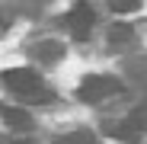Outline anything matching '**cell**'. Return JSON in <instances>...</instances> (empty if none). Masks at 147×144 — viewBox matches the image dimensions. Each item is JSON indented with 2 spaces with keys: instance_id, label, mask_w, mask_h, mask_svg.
Returning a JSON list of instances; mask_svg holds the SVG:
<instances>
[{
  "instance_id": "obj_1",
  "label": "cell",
  "mask_w": 147,
  "mask_h": 144,
  "mask_svg": "<svg viewBox=\"0 0 147 144\" xmlns=\"http://www.w3.org/2000/svg\"><path fill=\"white\" fill-rule=\"evenodd\" d=\"M3 87L13 93V96H19V99H26V103H42V99H48V93L45 90V83H42V77L35 74V70H29V67H13V70H3Z\"/></svg>"
},
{
  "instance_id": "obj_2",
  "label": "cell",
  "mask_w": 147,
  "mask_h": 144,
  "mask_svg": "<svg viewBox=\"0 0 147 144\" xmlns=\"http://www.w3.org/2000/svg\"><path fill=\"white\" fill-rule=\"evenodd\" d=\"M112 93H121V83L115 77H86L80 83V90H77V96L83 103H102Z\"/></svg>"
},
{
  "instance_id": "obj_3",
  "label": "cell",
  "mask_w": 147,
  "mask_h": 144,
  "mask_svg": "<svg viewBox=\"0 0 147 144\" xmlns=\"http://www.w3.org/2000/svg\"><path fill=\"white\" fill-rule=\"evenodd\" d=\"M93 22H96V13H93L90 3H77V7H74V10L64 16V26L70 29L74 39H86L90 29H93Z\"/></svg>"
},
{
  "instance_id": "obj_4",
  "label": "cell",
  "mask_w": 147,
  "mask_h": 144,
  "mask_svg": "<svg viewBox=\"0 0 147 144\" xmlns=\"http://www.w3.org/2000/svg\"><path fill=\"white\" fill-rule=\"evenodd\" d=\"M0 115H3V122H7L13 131H29V128H32V115H29L26 109H19V106H3Z\"/></svg>"
},
{
  "instance_id": "obj_5",
  "label": "cell",
  "mask_w": 147,
  "mask_h": 144,
  "mask_svg": "<svg viewBox=\"0 0 147 144\" xmlns=\"http://www.w3.org/2000/svg\"><path fill=\"white\" fill-rule=\"evenodd\" d=\"M112 135H115V138H121V141H138V138H141V115L134 112L128 122L112 125Z\"/></svg>"
},
{
  "instance_id": "obj_6",
  "label": "cell",
  "mask_w": 147,
  "mask_h": 144,
  "mask_svg": "<svg viewBox=\"0 0 147 144\" xmlns=\"http://www.w3.org/2000/svg\"><path fill=\"white\" fill-rule=\"evenodd\" d=\"M32 55H38V61H45V64H55V61L64 55V45H61V42H38V45L32 48Z\"/></svg>"
},
{
  "instance_id": "obj_7",
  "label": "cell",
  "mask_w": 147,
  "mask_h": 144,
  "mask_svg": "<svg viewBox=\"0 0 147 144\" xmlns=\"http://www.w3.org/2000/svg\"><path fill=\"white\" fill-rule=\"evenodd\" d=\"M55 144H96V138H93L90 131H67V135H61Z\"/></svg>"
},
{
  "instance_id": "obj_8",
  "label": "cell",
  "mask_w": 147,
  "mask_h": 144,
  "mask_svg": "<svg viewBox=\"0 0 147 144\" xmlns=\"http://www.w3.org/2000/svg\"><path fill=\"white\" fill-rule=\"evenodd\" d=\"M131 26H112V32H109V45H125V42H131Z\"/></svg>"
},
{
  "instance_id": "obj_9",
  "label": "cell",
  "mask_w": 147,
  "mask_h": 144,
  "mask_svg": "<svg viewBox=\"0 0 147 144\" xmlns=\"http://www.w3.org/2000/svg\"><path fill=\"white\" fill-rule=\"evenodd\" d=\"M109 7L118 10V13H128V10H138L141 7V0H109Z\"/></svg>"
},
{
  "instance_id": "obj_10",
  "label": "cell",
  "mask_w": 147,
  "mask_h": 144,
  "mask_svg": "<svg viewBox=\"0 0 147 144\" xmlns=\"http://www.w3.org/2000/svg\"><path fill=\"white\" fill-rule=\"evenodd\" d=\"M13 144H35V141H26V138H22V141H13Z\"/></svg>"
},
{
  "instance_id": "obj_11",
  "label": "cell",
  "mask_w": 147,
  "mask_h": 144,
  "mask_svg": "<svg viewBox=\"0 0 147 144\" xmlns=\"http://www.w3.org/2000/svg\"><path fill=\"white\" fill-rule=\"evenodd\" d=\"M0 26H3V13H0Z\"/></svg>"
}]
</instances>
